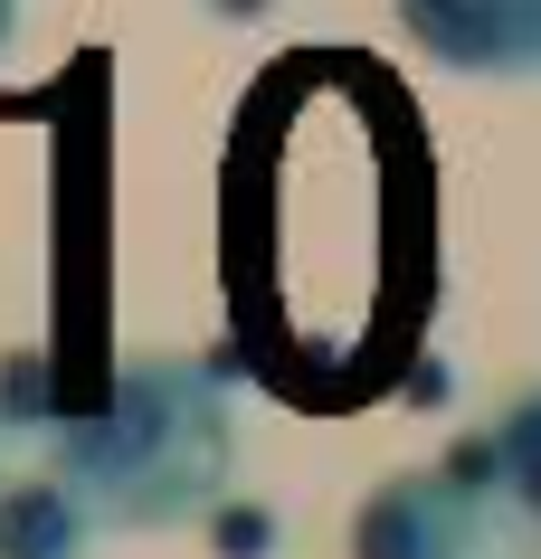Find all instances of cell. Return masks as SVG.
Returning <instances> with one entry per match:
<instances>
[{
	"instance_id": "cell-7",
	"label": "cell",
	"mask_w": 541,
	"mask_h": 559,
	"mask_svg": "<svg viewBox=\"0 0 541 559\" xmlns=\"http://www.w3.org/2000/svg\"><path fill=\"white\" fill-rule=\"evenodd\" d=\"M200 540H210V559H275L285 550V512L257 502V493H228L210 522H200Z\"/></svg>"
},
{
	"instance_id": "cell-3",
	"label": "cell",
	"mask_w": 541,
	"mask_h": 559,
	"mask_svg": "<svg viewBox=\"0 0 541 559\" xmlns=\"http://www.w3.org/2000/svg\"><path fill=\"white\" fill-rule=\"evenodd\" d=\"M399 38L437 76L541 86V0H399Z\"/></svg>"
},
{
	"instance_id": "cell-1",
	"label": "cell",
	"mask_w": 541,
	"mask_h": 559,
	"mask_svg": "<svg viewBox=\"0 0 541 559\" xmlns=\"http://www.w3.org/2000/svg\"><path fill=\"white\" fill-rule=\"evenodd\" d=\"M38 465L67 474L105 512V531H180L210 522L238 493V380L228 360L133 352L95 408L38 445Z\"/></svg>"
},
{
	"instance_id": "cell-2",
	"label": "cell",
	"mask_w": 541,
	"mask_h": 559,
	"mask_svg": "<svg viewBox=\"0 0 541 559\" xmlns=\"http://www.w3.org/2000/svg\"><path fill=\"white\" fill-rule=\"evenodd\" d=\"M494 540H504V512L466 502L437 465L371 484L342 522V559H494Z\"/></svg>"
},
{
	"instance_id": "cell-8",
	"label": "cell",
	"mask_w": 541,
	"mask_h": 559,
	"mask_svg": "<svg viewBox=\"0 0 541 559\" xmlns=\"http://www.w3.org/2000/svg\"><path fill=\"white\" fill-rule=\"evenodd\" d=\"M10 48H20V10L0 0V67H10Z\"/></svg>"
},
{
	"instance_id": "cell-6",
	"label": "cell",
	"mask_w": 541,
	"mask_h": 559,
	"mask_svg": "<svg viewBox=\"0 0 541 559\" xmlns=\"http://www.w3.org/2000/svg\"><path fill=\"white\" fill-rule=\"evenodd\" d=\"M58 427H67V399H58V370H48V352H38V342L0 352V437L48 445Z\"/></svg>"
},
{
	"instance_id": "cell-5",
	"label": "cell",
	"mask_w": 541,
	"mask_h": 559,
	"mask_svg": "<svg viewBox=\"0 0 541 559\" xmlns=\"http://www.w3.org/2000/svg\"><path fill=\"white\" fill-rule=\"evenodd\" d=\"M484 437L504 455V540L541 559V380H522L504 408L484 417Z\"/></svg>"
},
{
	"instance_id": "cell-4",
	"label": "cell",
	"mask_w": 541,
	"mask_h": 559,
	"mask_svg": "<svg viewBox=\"0 0 541 559\" xmlns=\"http://www.w3.org/2000/svg\"><path fill=\"white\" fill-rule=\"evenodd\" d=\"M95 550H105V512L67 474L48 465L0 474V559H95Z\"/></svg>"
}]
</instances>
